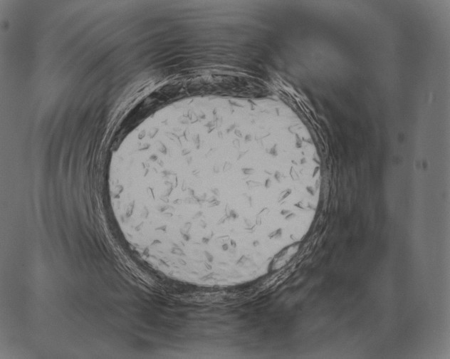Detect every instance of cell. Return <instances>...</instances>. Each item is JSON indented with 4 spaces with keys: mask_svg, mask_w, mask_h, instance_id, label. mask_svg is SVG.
<instances>
[{
    "mask_svg": "<svg viewBox=\"0 0 450 359\" xmlns=\"http://www.w3.org/2000/svg\"><path fill=\"white\" fill-rule=\"evenodd\" d=\"M162 120L112 167L108 197L120 236L167 278L202 288L265 276L287 239L303 177L235 125L217 143V115Z\"/></svg>",
    "mask_w": 450,
    "mask_h": 359,
    "instance_id": "obj_1",
    "label": "cell"
}]
</instances>
